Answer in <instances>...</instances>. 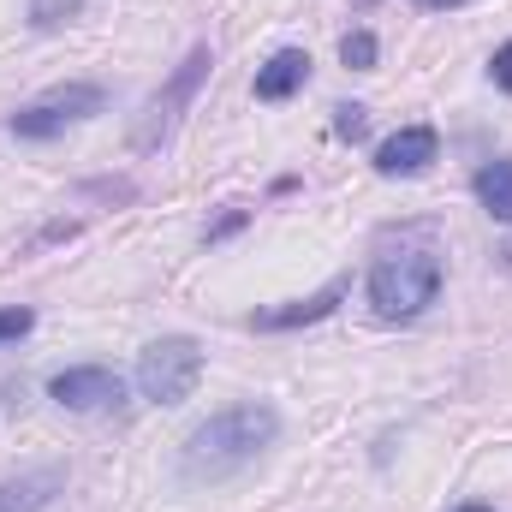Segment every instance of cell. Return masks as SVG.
<instances>
[{"label":"cell","instance_id":"6da1fadb","mask_svg":"<svg viewBox=\"0 0 512 512\" xmlns=\"http://www.w3.org/2000/svg\"><path fill=\"white\" fill-rule=\"evenodd\" d=\"M280 435V411L262 405V399H245V405H227L215 411L209 423H197L179 447V477L185 483H227L239 477L245 465H256L262 447H274Z\"/></svg>","mask_w":512,"mask_h":512},{"label":"cell","instance_id":"7a4b0ae2","mask_svg":"<svg viewBox=\"0 0 512 512\" xmlns=\"http://www.w3.org/2000/svg\"><path fill=\"white\" fill-rule=\"evenodd\" d=\"M441 298V251L423 239H399L370 262V304L387 322H411Z\"/></svg>","mask_w":512,"mask_h":512},{"label":"cell","instance_id":"3957f363","mask_svg":"<svg viewBox=\"0 0 512 512\" xmlns=\"http://www.w3.org/2000/svg\"><path fill=\"white\" fill-rule=\"evenodd\" d=\"M209 66H215V54H209V42H197V48L167 72V84L143 102V114H137V126H131V149H137V155H155V149L173 137V126L185 120V108L197 102V90H203Z\"/></svg>","mask_w":512,"mask_h":512},{"label":"cell","instance_id":"277c9868","mask_svg":"<svg viewBox=\"0 0 512 512\" xmlns=\"http://www.w3.org/2000/svg\"><path fill=\"white\" fill-rule=\"evenodd\" d=\"M96 114H108V90L72 78V84H54V90H42L36 102H24L6 126H12V137H24V143H42V137H60V131L84 126V120H96Z\"/></svg>","mask_w":512,"mask_h":512},{"label":"cell","instance_id":"5b68a950","mask_svg":"<svg viewBox=\"0 0 512 512\" xmlns=\"http://www.w3.org/2000/svg\"><path fill=\"white\" fill-rule=\"evenodd\" d=\"M203 382V346L191 334H161L137 352V393L149 405H179Z\"/></svg>","mask_w":512,"mask_h":512},{"label":"cell","instance_id":"8992f818","mask_svg":"<svg viewBox=\"0 0 512 512\" xmlns=\"http://www.w3.org/2000/svg\"><path fill=\"white\" fill-rule=\"evenodd\" d=\"M48 399L60 411H78V417H102V411H120L126 405V382L108 364H72V370H60L48 382Z\"/></svg>","mask_w":512,"mask_h":512},{"label":"cell","instance_id":"52a82bcc","mask_svg":"<svg viewBox=\"0 0 512 512\" xmlns=\"http://www.w3.org/2000/svg\"><path fill=\"white\" fill-rule=\"evenodd\" d=\"M435 155H441L435 126H399L382 149H376V173H382V179H417V173H429Z\"/></svg>","mask_w":512,"mask_h":512},{"label":"cell","instance_id":"ba28073f","mask_svg":"<svg viewBox=\"0 0 512 512\" xmlns=\"http://www.w3.org/2000/svg\"><path fill=\"white\" fill-rule=\"evenodd\" d=\"M346 292H352V280L340 274V280H328V286H322V292H310V298H292V304H274V310H256V316H251V328H262V334H286V328H310V322H322V316H334Z\"/></svg>","mask_w":512,"mask_h":512},{"label":"cell","instance_id":"9c48e42d","mask_svg":"<svg viewBox=\"0 0 512 512\" xmlns=\"http://www.w3.org/2000/svg\"><path fill=\"white\" fill-rule=\"evenodd\" d=\"M310 84V54L304 48H274L268 66H256V102H286Z\"/></svg>","mask_w":512,"mask_h":512},{"label":"cell","instance_id":"30bf717a","mask_svg":"<svg viewBox=\"0 0 512 512\" xmlns=\"http://www.w3.org/2000/svg\"><path fill=\"white\" fill-rule=\"evenodd\" d=\"M60 489H66V471H54V465L24 471V477H6L0 483V512H42Z\"/></svg>","mask_w":512,"mask_h":512},{"label":"cell","instance_id":"8fae6325","mask_svg":"<svg viewBox=\"0 0 512 512\" xmlns=\"http://www.w3.org/2000/svg\"><path fill=\"white\" fill-rule=\"evenodd\" d=\"M471 185H477V203H483L495 221H507L512 227V161L507 155H501V161H483Z\"/></svg>","mask_w":512,"mask_h":512},{"label":"cell","instance_id":"7c38bea8","mask_svg":"<svg viewBox=\"0 0 512 512\" xmlns=\"http://www.w3.org/2000/svg\"><path fill=\"white\" fill-rule=\"evenodd\" d=\"M376 54H382V42H376L370 30H346V36H340V60H346L352 72H370Z\"/></svg>","mask_w":512,"mask_h":512},{"label":"cell","instance_id":"4fadbf2b","mask_svg":"<svg viewBox=\"0 0 512 512\" xmlns=\"http://www.w3.org/2000/svg\"><path fill=\"white\" fill-rule=\"evenodd\" d=\"M84 6H90V0H30V24H36V30H60V24H72Z\"/></svg>","mask_w":512,"mask_h":512},{"label":"cell","instance_id":"5bb4252c","mask_svg":"<svg viewBox=\"0 0 512 512\" xmlns=\"http://www.w3.org/2000/svg\"><path fill=\"white\" fill-rule=\"evenodd\" d=\"M334 131H340L346 143H358V137L370 131V108H358V102H340V108H334Z\"/></svg>","mask_w":512,"mask_h":512},{"label":"cell","instance_id":"9a60e30c","mask_svg":"<svg viewBox=\"0 0 512 512\" xmlns=\"http://www.w3.org/2000/svg\"><path fill=\"white\" fill-rule=\"evenodd\" d=\"M30 328H36V310H24V304H6V310H0V346H6V340H24Z\"/></svg>","mask_w":512,"mask_h":512},{"label":"cell","instance_id":"2e32d148","mask_svg":"<svg viewBox=\"0 0 512 512\" xmlns=\"http://www.w3.org/2000/svg\"><path fill=\"white\" fill-rule=\"evenodd\" d=\"M489 78H495V90H507V96H512V42H501V48H495Z\"/></svg>","mask_w":512,"mask_h":512},{"label":"cell","instance_id":"e0dca14e","mask_svg":"<svg viewBox=\"0 0 512 512\" xmlns=\"http://www.w3.org/2000/svg\"><path fill=\"white\" fill-rule=\"evenodd\" d=\"M239 227H245V209H233L221 227H209V239H227V233H239Z\"/></svg>","mask_w":512,"mask_h":512},{"label":"cell","instance_id":"ac0fdd59","mask_svg":"<svg viewBox=\"0 0 512 512\" xmlns=\"http://www.w3.org/2000/svg\"><path fill=\"white\" fill-rule=\"evenodd\" d=\"M411 6H423V12H453V6H471V0H411Z\"/></svg>","mask_w":512,"mask_h":512},{"label":"cell","instance_id":"d6986e66","mask_svg":"<svg viewBox=\"0 0 512 512\" xmlns=\"http://www.w3.org/2000/svg\"><path fill=\"white\" fill-rule=\"evenodd\" d=\"M453 512H495V507H483V501H471V507H453Z\"/></svg>","mask_w":512,"mask_h":512}]
</instances>
